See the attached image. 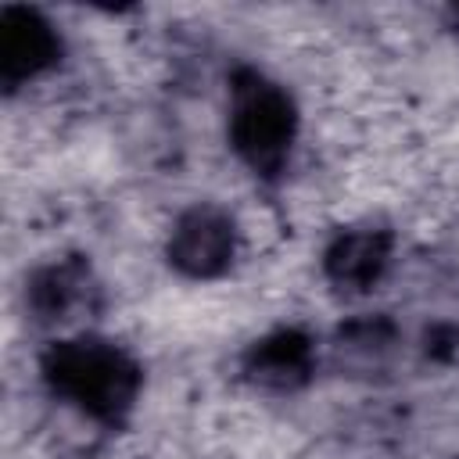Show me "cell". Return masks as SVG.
<instances>
[{
    "label": "cell",
    "instance_id": "1",
    "mask_svg": "<svg viewBox=\"0 0 459 459\" xmlns=\"http://www.w3.org/2000/svg\"><path fill=\"white\" fill-rule=\"evenodd\" d=\"M43 377L68 405L82 409L93 420H118L140 387L136 362L111 341L75 337L47 351Z\"/></svg>",
    "mask_w": 459,
    "mask_h": 459
},
{
    "label": "cell",
    "instance_id": "2",
    "mask_svg": "<svg viewBox=\"0 0 459 459\" xmlns=\"http://www.w3.org/2000/svg\"><path fill=\"white\" fill-rule=\"evenodd\" d=\"M298 133V111L287 90L258 72H240L230 86V143L240 161L262 176L280 172Z\"/></svg>",
    "mask_w": 459,
    "mask_h": 459
},
{
    "label": "cell",
    "instance_id": "3",
    "mask_svg": "<svg viewBox=\"0 0 459 459\" xmlns=\"http://www.w3.org/2000/svg\"><path fill=\"white\" fill-rule=\"evenodd\" d=\"M237 251V222L230 212L197 204L183 212L169 233V262L194 280L215 276L233 262Z\"/></svg>",
    "mask_w": 459,
    "mask_h": 459
},
{
    "label": "cell",
    "instance_id": "4",
    "mask_svg": "<svg viewBox=\"0 0 459 459\" xmlns=\"http://www.w3.org/2000/svg\"><path fill=\"white\" fill-rule=\"evenodd\" d=\"M57 32L50 22H43L36 11L25 7H4L0 14V68L4 82L18 86L47 72L57 57Z\"/></svg>",
    "mask_w": 459,
    "mask_h": 459
},
{
    "label": "cell",
    "instance_id": "5",
    "mask_svg": "<svg viewBox=\"0 0 459 459\" xmlns=\"http://www.w3.org/2000/svg\"><path fill=\"white\" fill-rule=\"evenodd\" d=\"M387 262H391V237L380 226L348 230L323 255V265H326L330 283H337L344 290H366V287H373L384 276Z\"/></svg>",
    "mask_w": 459,
    "mask_h": 459
},
{
    "label": "cell",
    "instance_id": "6",
    "mask_svg": "<svg viewBox=\"0 0 459 459\" xmlns=\"http://www.w3.org/2000/svg\"><path fill=\"white\" fill-rule=\"evenodd\" d=\"M308 369V337L298 330H280L265 337L251 355V373L265 384H294Z\"/></svg>",
    "mask_w": 459,
    "mask_h": 459
}]
</instances>
